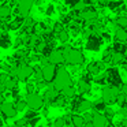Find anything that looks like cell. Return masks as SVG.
Instances as JSON below:
<instances>
[{
    "instance_id": "cell-10",
    "label": "cell",
    "mask_w": 127,
    "mask_h": 127,
    "mask_svg": "<svg viewBox=\"0 0 127 127\" xmlns=\"http://www.w3.org/2000/svg\"><path fill=\"white\" fill-rule=\"evenodd\" d=\"M48 62L53 66H59V64L64 63V55L62 49H52V52L48 55Z\"/></svg>"
},
{
    "instance_id": "cell-28",
    "label": "cell",
    "mask_w": 127,
    "mask_h": 127,
    "mask_svg": "<svg viewBox=\"0 0 127 127\" xmlns=\"http://www.w3.org/2000/svg\"><path fill=\"white\" fill-rule=\"evenodd\" d=\"M25 107H28V105H26V101H25V100L18 98L17 102H15V108H17L18 112H22V111L25 109Z\"/></svg>"
},
{
    "instance_id": "cell-2",
    "label": "cell",
    "mask_w": 127,
    "mask_h": 127,
    "mask_svg": "<svg viewBox=\"0 0 127 127\" xmlns=\"http://www.w3.org/2000/svg\"><path fill=\"white\" fill-rule=\"evenodd\" d=\"M62 51H63V55H64V62L67 64L78 66V64H82L85 62V56L79 49H75V48H71L70 45H66Z\"/></svg>"
},
{
    "instance_id": "cell-43",
    "label": "cell",
    "mask_w": 127,
    "mask_h": 127,
    "mask_svg": "<svg viewBox=\"0 0 127 127\" xmlns=\"http://www.w3.org/2000/svg\"><path fill=\"white\" fill-rule=\"evenodd\" d=\"M0 1H3V0H0Z\"/></svg>"
},
{
    "instance_id": "cell-34",
    "label": "cell",
    "mask_w": 127,
    "mask_h": 127,
    "mask_svg": "<svg viewBox=\"0 0 127 127\" xmlns=\"http://www.w3.org/2000/svg\"><path fill=\"white\" fill-rule=\"evenodd\" d=\"M6 98H7L6 94H4V93H0V105L3 104V102H6V101H7Z\"/></svg>"
},
{
    "instance_id": "cell-14",
    "label": "cell",
    "mask_w": 127,
    "mask_h": 127,
    "mask_svg": "<svg viewBox=\"0 0 127 127\" xmlns=\"http://www.w3.org/2000/svg\"><path fill=\"white\" fill-rule=\"evenodd\" d=\"M92 123H93V127H107L109 124V120L104 116V113H94Z\"/></svg>"
},
{
    "instance_id": "cell-32",
    "label": "cell",
    "mask_w": 127,
    "mask_h": 127,
    "mask_svg": "<svg viewBox=\"0 0 127 127\" xmlns=\"http://www.w3.org/2000/svg\"><path fill=\"white\" fill-rule=\"evenodd\" d=\"M38 123H40V116H37V118H34V119H32V120L28 122L29 127H37Z\"/></svg>"
},
{
    "instance_id": "cell-13",
    "label": "cell",
    "mask_w": 127,
    "mask_h": 127,
    "mask_svg": "<svg viewBox=\"0 0 127 127\" xmlns=\"http://www.w3.org/2000/svg\"><path fill=\"white\" fill-rule=\"evenodd\" d=\"M59 96V92L56 90L53 86H51V88L45 89L44 94H42V98H44V102H48V104H52L53 101L56 100V97Z\"/></svg>"
},
{
    "instance_id": "cell-18",
    "label": "cell",
    "mask_w": 127,
    "mask_h": 127,
    "mask_svg": "<svg viewBox=\"0 0 127 127\" xmlns=\"http://www.w3.org/2000/svg\"><path fill=\"white\" fill-rule=\"evenodd\" d=\"M86 120L82 115H71V126L72 127H85Z\"/></svg>"
},
{
    "instance_id": "cell-7",
    "label": "cell",
    "mask_w": 127,
    "mask_h": 127,
    "mask_svg": "<svg viewBox=\"0 0 127 127\" xmlns=\"http://www.w3.org/2000/svg\"><path fill=\"white\" fill-rule=\"evenodd\" d=\"M41 70H42V78H44V81L47 83H52L53 79H55L56 71H58L56 66H53L51 63H47L41 67Z\"/></svg>"
},
{
    "instance_id": "cell-31",
    "label": "cell",
    "mask_w": 127,
    "mask_h": 127,
    "mask_svg": "<svg viewBox=\"0 0 127 127\" xmlns=\"http://www.w3.org/2000/svg\"><path fill=\"white\" fill-rule=\"evenodd\" d=\"M113 115H115V113H113L112 108H109V107H107V108H105V111H104V116L108 119V120H111V119L113 118Z\"/></svg>"
},
{
    "instance_id": "cell-16",
    "label": "cell",
    "mask_w": 127,
    "mask_h": 127,
    "mask_svg": "<svg viewBox=\"0 0 127 127\" xmlns=\"http://www.w3.org/2000/svg\"><path fill=\"white\" fill-rule=\"evenodd\" d=\"M79 18L86 21L88 23H94L97 21V12L93 10H83V11H81Z\"/></svg>"
},
{
    "instance_id": "cell-21",
    "label": "cell",
    "mask_w": 127,
    "mask_h": 127,
    "mask_svg": "<svg viewBox=\"0 0 127 127\" xmlns=\"http://www.w3.org/2000/svg\"><path fill=\"white\" fill-rule=\"evenodd\" d=\"M10 15H11V7L7 6V4L0 6V18H1V19H6Z\"/></svg>"
},
{
    "instance_id": "cell-1",
    "label": "cell",
    "mask_w": 127,
    "mask_h": 127,
    "mask_svg": "<svg viewBox=\"0 0 127 127\" xmlns=\"http://www.w3.org/2000/svg\"><path fill=\"white\" fill-rule=\"evenodd\" d=\"M52 86L59 92V93H60L62 90H64L66 88H68V86H72L71 85V75L68 74V71H67L64 67H59L58 68L55 79H53V82H52Z\"/></svg>"
},
{
    "instance_id": "cell-19",
    "label": "cell",
    "mask_w": 127,
    "mask_h": 127,
    "mask_svg": "<svg viewBox=\"0 0 127 127\" xmlns=\"http://www.w3.org/2000/svg\"><path fill=\"white\" fill-rule=\"evenodd\" d=\"M11 47V38L7 33H3L0 36V48H3V49H7V48Z\"/></svg>"
},
{
    "instance_id": "cell-22",
    "label": "cell",
    "mask_w": 127,
    "mask_h": 127,
    "mask_svg": "<svg viewBox=\"0 0 127 127\" xmlns=\"http://www.w3.org/2000/svg\"><path fill=\"white\" fill-rule=\"evenodd\" d=\"M105 108H107V104H105L102 100H98V101L93 102V109L96 111V113H100V112H104Z\"/></svg>"
},
{
    "instance_id": "cell-41",
    "label": "cell",
    "mask_w": 127,
    "mask_h": 127,
    "mask_svg": "<svg viewBox=\"0 0 127 127\" xmlns=\"http://www.w3.org/2000/svg\"><path fill=\"white\" fill-rule=\"evenodd\" d=\"M3 123H4V122H3V119H1V118H0V127H1V126H3Z\"/></svg>"
},
{
    "instance_id": "cell-6",
    "label": "cell",
    "mask_w": 127,
    "mask_h": 127,
    "mask_svg": "<svg viewBox=\"0 0 127 127\" xmlns=\"http://www.w3.org/2000/svg\"><path fill=\"white\" fill-rule=\"evenodd\" d=\"M105 79H107V82L111 85V88H118V86L122 85L120 74H119V71L116 68L107 70V72H105Z\"/></svg>"
},
{
    "instance_id": "cell-42",
    "label": "cell",
    "mask_w": 127,
    "mask_h": 127,
    "mask_svg": "<svg viewBox=\"0 0 127 127\" xmlns=\"http://www.w3.org/2000/svg\"><path fill=\"white\" fill-rule=\"evenodd\" d=\"M124 59H126V60H127V52L124 53Z\"/></svg>"
},
{
    "instance_id": "cell-23",
    "label": "cell",
    "mask_w": 127,
    "mask_h": 127,
    "mask_svg": "<svg viewBox=\"0 0 127 127\" xmlns=\"http://www.w3.org/2000/svg\"><path fill=\"white\" fill-rule=\"evenodd\" d=\"M66 104H67V98H66V97H64L62 93H59V96L56 97V100L52 102L53 107H64Z\"/></svg>"
},
{
    "instance_id": "cell-27",
    "label": "cell",
    "mask_w": 127,
    "mask_h": 127,
    "mask_svg": "<svg viewBox=\"0 0 127 127\" xmlns=\"http://www.w3.org/2000/svg\"><path fill=\"white\" fill-rule=\"evenodd\" d=\"M116 25H118V28H120V29H126L127 28V18L124 17V15L118 17L116 18Z\"/></svg>"
},
{
    "instance_id": "cell-36",
    "label": "cell",
    "mask_w": 127,
    "mask_h": 127,
    "mask_svg": "<svg viewBox=\"0 0 127 127\" xmlns=\"http://www.w3.org/2000/svg\"><path fill=\"white\" fill-rule=\"evenodd\" d=\"M96 1H97L98 4H101V6H104V4H107L109 0H96Z\"/></svg>"
},
{
    "instance_id": "cell-11",
    "label": "cell",
    "mask_w": 127,
    "mask_h": 127,
    "mask_svg": "<svg viewBox=\"0 0 127 127\" xmlns=\"http://www.w3.org/2000/svg\"><path fill=\"white\" fill-rule=\"evenodd\" d=\"M90 78H93L92 75L89 77H82L79 81H78V86H77V90L79 92V94H85L89 93L92 90V83H90Z\"/></svg>"
},
{
    "instance_id": "cell-5",
    "label": "cell",
    "mask_w": 127,
    "mask_h": 127,
    "mask_svg": "<svg viewBox=\"0 0 127 127\" xmlns=\"http://www.w3.org/2000/svg\"><path fill=\"white\" fill-rule=\"evenodd\" d=\"M101 94H102V101H104L105 104H113V102H116V98H118V96L120 93H119L118 88L104 86Z\"/></svg>"
},
{
    "instance_id": "cell-20",
    "label": "cell",
    "mask_w": 127,
    "mask_h": 127,
    "mask_svg": "<svg viewBox=\"0 0 127 127\" xmlns=\"http://www.w3.org/2000/svg\"><path fill=\"white\" fill-rule=\"evenodd\" d=\"M23 21H25V19H21V18H17V19H12L11 22L8 23L7 29H10V30H17V29H19L21 26L23 25Z\"/></svg>"
},
{
    "instance_id": "cell-37",
    "label": "cell",
    "mask_w": 127,
    "mask_h": 127,
    "mask_svg": "<svg viewBox=\"0 0 127 127\" xmlns=\"http://www.w3.org/2000/svg\"><path fill=\"white\" fill-rule=\"evenodd\" d=\"M52 12H53V7H52V6H49V7H48V10H47V14H48V15H51Z\"/></svg>"
},
{
    "instance_id": "cell-38",
    "label": "cell",
    "mask_w": 127,
    "mask_h": 127,
    "mask_svg": "<svg viewBox=\"0 0 127 127\" xmlns=\"http://www.w3.org/2000/svg\"><path fill=\"white\" fill-rule=\"evenodd\" d=\"M42 115H44V116L48 115V109H47V108H44V109H42Z\"/></svg>"
},
{
    "instance_id": "cell-26",
    "label": "cell",
    "mask_w": 127,
    "mask_h": 127,
    "mask_svg": "<svg viewBox=\"0 0 127 127\" xmlns=\"http://www.w3.org/2000/svg\"><path fill=\"white\" fill-rule=\"evenodd\" d=\"M53 127H66L67 120H66V116H62V118H56L53 120Z\"/></svg>"
},
{
    "instance_id": "cell-35",
    "label": "cell",
    "mask_w": 127,
    "mask_h": 127,
    "mask_svg": "<svg viewBox=\"0 0 127 127\" xmlns=\"http://www.w3.org/2000/svg\"><path fill=\"white\" fill-rule=\"evenodd\" d=\"M122 93H123L127 98V85H122Z\"/></svg>"
},
{
    "instance_id": "cell-9",
    "label": "cell",
    "mask_w": 127,
    "mask_h": 127,
    "mask_svg": "<svg viewBox=\"0 0 127 127\" xmlns=\"http://www.w3.org/2000/svg\"><path fill=\"white\" fill-rule=\"evenodd\" d=\"M18 1V14L22 18H28L34 0H17Z\"/></svg>"
},
{
    "instance_id": "cell-25",
    "label": "cell",
    "mask_w": 127,
    "mask_h": 127,
    "mask_svg": "<svg viewBox=\"0 0 127 127\" xmlns=\"http://www.w3.org/2000/svg\"><path fill=\"white\" fill-rule=\"evenodd\" d=\"M126 100H127L126 96H124L123 93H120L118 96V98H116V104H118L120 108H123V109H124V108L127 107V101H126Z\"/></svg>"
},
{
    "instance_id": "cell-33",
    "label": "cell",
    "mask_w": 127,
    "mask_h": 127,
    "mask_svg": "<svg viewBox=\"0 0 127 127\" xmlns=\"http://www.w3.org/2000/svg\"><path fill=\"white\" fill-rule=\"evenodd\" d=\"M34 90H36V85H33V83H28V85H26V92H28V94L34 93Z\"/></svg>"
},
{
    "instance_id": "cell-4",
    "label": "cell",
    "mask_w": 127,
    "mask_h": 127,
    "mask_svg": "<svg viewBox=\"0 0 127 127\" xmlns=\"http://www.w3.org/2000/svg\"><path fill=\"white\" fill-rule=\"evenodd\" d=\"M25 101H26V105L29 107V109H32V111H38V109H41V108L44 107V104H45L42 96H40V94H37V93L28 94Z\"/></svg>"
},
{
    "instance_id": "cell-30",
    "label": "cell",
    "mask_w": 127,
    "mask_h": 127,
    "mask_svg": "<svg viewBox=\"0 0 127 127\" xmlns=\"http://www.w3.org/2000/svg\"><path fill=\"white\" fill-rule=\"evenodd\" d=\"M58 38L60 42H67L68 41V33H67L66 30L60 32V33H58Z\"/></svg>"
},
{
    "instance_id": "cell-15",
    "label": "cell",
    "mask_w": 127,
    "mask_h": 127,
    "mask_svg": "<svg viewBox=\"0 0 127 127\" xmlns=\"http://www.w3.org/2000/svg\"><path fill=\"white\" fill-rule=\"evenodd\" d=\"M100 47H101V40L96 36V34H92L88 38V42H86V48L89 51H98Z\"/></svg>"
},
{
    "instance_id": "cell-29",
    "label": "cell",
    "mask_w": 127,
    "mask_h": 127,
    "mask_svg": "<svg viewBox=\"0 0 127 127\" xmlns=\"http://www.w3.org/2000/svg\"><path fill=\"white\" fill-rule=\"evenodd\" d=\"M37 116H38V113L36 112V111H32V109H29L28 112L25 113V116H23V118L26 119V120H32V119H34V118H37Z\"/></svg>"
},
{
    "instance_id": "cell-12",
    "label": "cell",
    "mask_w": 127,
    "mask_h": 127,
    "mask_svg": "<svg viewBox=\"0 0 127 127\" xmlns=\"http://www.w3.org/2000/svg\"><path fill=\"white\" fill-rule=\"evenodd\" d=\"M105 70V63L102 62H93L88 66V74H90L92 77H97V75L102 74V71Z\"/></svg>"
},
{
    "instance_id": "cell-40",
    "label": "cell",
    "mask_w": 127,
    "mask_h": 127,
    "mask_svg": "<svg viewBox=\"0 0 127 127\" xmlns=\"http://www.w3.org/2000/svg\"><path fill=\"white\" fill-rule=\"evenodd\" d=\"M6 127H17V124L12 123V124H8V126H6Z\"/></svg>"
},
{
    "instance_id": "cell-39",
    "label": "cell",
    "mask_w": 127,
    "mask_h": 127,
    "mask_svg": "<svg viewBox=\"0 0 127 127\" xmlns=\"http://www.w3.org/2000/svg\"><path fill=\"white\" fill-rule=\"evenodd\" d=\"M123 113H124V116H126V118H127V107H126V108H124V109H123Z\"/></svg>"
},
{
    "instance_id": "cell-3",
    "label": "cell",
    "mask_w": 127,
    "mask_h": 127,
    "mask_svg": "<svg viewBox=\"0 0 127 127\" xmlns=\"http://www.w3.org/2000/svg\"><path fill=\"white\" fill-rule=\"evenodd\" d=\"M34 74V68L30 66V64L25 63V62H22V63H19L17 67H15V71H14V77L17 78V79L19 81H26L29 79L30 77H33Z\"/></svg>"
},
{
    "instance_id": "cell-17",
    "label": "cell",
    "mask_w": 127,
    "mask_h": 127,
    "mask_svg": "<svg viewBox=\"0 0 127 127\" xmlns=\"http://www.w3.org/2000/svg\"><path fill=\"white\" fill-rule=\"evenodd\" d=\"M115 40L118 42H123V44H126V42H127V30H126V29L116 28V30H115Z\"/></svg>"
},
{
    "instance_id": "cell-8",
    "label": "cell",
    "mask_w": 127,
    "mask_h": 127,
    "mask_svg": "<svg viewBox=\"0 0 127 127\" xmlns=\"http://www.w3.org/2000/svg\"><path fill=\"white\" fill-rule=\"evenodd\" d=\"M0 112H1V115H3L4 118L11 119V118H15V116H17L18 111H17V108H15L14 102L6 101V102H3V104L0 105Z\"/></svg>"
},
{
    "instance_id": "cell-24",
    "label": "cell",
    "mask_w": 127,
    "mask_h": 127,
    "mask_svg": "<svg viewBox=\"0 0 127 127\" xmlns=\"http://www.w3.org/2000/svg\"><path fill=\"white\" fill-rule=\"evenodd\" d=\"M60 93L63 94L66 98H72V97H75V89L72 88V86H68V88H66L64 90H62Z\"/></svg>"
}]
</instances>
